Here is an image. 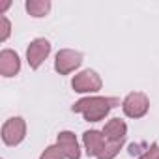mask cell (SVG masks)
I'll use <instances>...</instances> for the list:
<instances>
[{"mask_svg": "<svg viewBox=\"0 0 159 159\" xmlns=\"http://www.w3.org/2000/svg\"><path fill=\"white\" fill-rule=\"evenodd\" d=\"M120 105L118 98H103V96H88L79 99L73 105V112L83 114V118L86 122H99L103 120L114 107Z\"/></svg>", "mask_w": 159, "mask_h": 159, "instance_id": "1", "label": "cell"}, {"mask_svg": "<svg viewBox=\"0 0 159 159\" xmlns=\"http://www.w3.org/2000/svg\"><path fill=\"white\" fill-rule=\"evenodd\" d=\"M103 86V81L98 71L94 69H84L81 73H77L71 81V88L77 94H96Z\"/></svg>", "mask_w": 159, "mask_h": 159, "instance_id": "2", "label": "cell"}, {"mask_svg": "<svg viewBox=\"0 0 159 159\" xmlns=\"http://www.w3.org/2000/svg\"><path fill=\"white\" fill-rule=\"evenodd\" d=\"M122 109L124 114L129 118H142L146 116V112L150 111V99L144 92H131L124 98L122 101Z\"/></svg>", "mask_w": 159, "mask_h": 159, "instance_id": "3", "label": "cell"}, {"mask_svg": "<svg viewBox=\"0 0 159 159\" xmlns=\"http://www.w3.org/2000/svg\"><path fill=\"white\" fill-rule=\"evenodd\" d=\"M26 137V122L21 116H13L2 125V140L8 146H17Z\"/></svg>", "mask_w": 159, "mask_h": 159, "instance_id": "4", "label": "cell"}, {"mask_svg": "<svg viewBox=\"0 0 159 159\" xmlns=\"http://www.w3.org/2000/svg\"><path fill=\"white\" fill-rule=\"evenodd\" d=\"M81 64H83V52L73 49H62L54 56V69L60 75H69L77 67H81Z\"/></svg>", "mask_w": 159, "mask_h": 159, "instance_id": "5", "label": "cell"}, {"mask_svg": "<svg viewBox=\"0 0 159 159\" xmlns=\"http://www.w3.org/2000/svg\"><path fill=\"white\" fill-rule=\"evenodd\" d=\"M49 54H51V41L45 38H36L30 41L26 49V62L32 69H38L47 60Z\"/></svg>", "mask_w": 159, "mask_h": 159, "instance_id": "6", "label": "cell"}, {"mask_svg": "<svg viewBox=\"0 0 159 159\" xmlns=\"http://www.w3.org/2000/svg\"><path fill=\"white\" fill-rule=\"evenodd\" d=\"M83 144H84V150L88 153V157H99V153L103 152L105 144H107V139L103 135V131H98V129H90V131H84L83 133Z\"/></svg>", "mask_w": 159, "mask_h": 159, "instance_id": "7", "label": "cell"}, {"mask_svg": "<svg viewBox=\"0 0 159 159\" xmlns=\"http://www.w3.org/2000/svg\"><path fill=\"white\" fill-rule=\"evenodd\" d=\"M19 71H21L19 54L11 49H4L0 52V73H2V77L10 79V77H15Z\"/></svg>", "mask_w": 159, "mask_h": 159, "instance_id": "8", "label": "cell"}, {"mask_svg": "<svg viewBox=\"0 0 159 159\" xmlns=\"http://www.w3.org/2000/svg\"><path fill=\"white\" fill-rule=\"evenodd\" d=\"M56 144L64 150L67 159H81V146L75 137V133L71 131H60L56 137Z\"/></svg>", "mask_w": 159, "mask_h": 159, "instance_id": "9", "label": "cell"}, {"mask_svg": "<svg viewBox=\"0 0 159 159\" xmlns=\"http://www.w3.org/2000/svg\"><path fill=\"white\" fill-rule=\"evenodd\" d=\"M103 135L109 142H124L125 135H127V124L120 118H112L105 124Z\"/></svg>", "mask_w": 159, "mask_h": 159, "instance_id": "10", "label": "cell"}, {"mask_svg": "<svg viewBox=\"0 0 159 159\" xmlns=\"http://www.w3.org/2000/svg\"><path fill=\"white\" fill-rule=\"evenodd\" d=\"M51 6H52L51 0H26V4H25L28 15H32V17H36V19L45 17V15L51 11Z\"/></svg>", "mask_w": 159, "mask_h": 159, "instance_id": "11", "label": "cell"}, {"mask_svg": "<svg viewBox=\"0 0 159 159\" xmlns=\"http://www.w3.org/2000/svg\"><path fill=\"white\" fill-rule=\"evenodd\" d=\"M122 146H124V142H109L107 140V144H105V148H103V152L99 153L98 159H114L120 153Z\"/></svg>", "mask_w": 159, "mask_h": 159, "instance_id": "12", "label": "cell"}, {"mask_svg": "<svg viewBox=\"0 0 159 159\" xmlns=\"http://www.w3.org/2000/svg\"><path fill=\"white\" fill-rule=\"evenodd\" d=\"M39 159H67V157H66L64 150H62L58 144H52V146H47V148L41 152Z\"/></svg>", "mask_w": 159, "mask_h": 159, "instance_id": "13", "label": "cell"}, {"mask_svg": "<svg viewBox=\"0 0 159 159\" xmlns=\"http://www.w3.org/2000/svg\"><path fill=\"white\" fill-rule=\"evenodd\" d=\"M0 25H2V32H0V41H6V39L10 38V34H11V23H10V19H8L6 15H2V17H0Z\"/></svg>", "mask_w": 159, "mask_h": 159, "instance_id": "14", "label": "cell"}, {"mask_svg": "<svg viewBox=\"0 0 159 159\" xmlns=\"http://www.w3.org/2000/svg\"><path fill=\"white\" fill-rule=\"evenodd\" d=\"M157 157H159V144L153 142L152 146H148V148L144 150V153H142L139 159H157Z\"/></svg>", "mask_w": 159, "mask_h": 159, "instance_id": "15", "label": "cell"}, {"mask_svg": "<svg viewBox=\"0 0 159 159\" xmlns=\"http://www.w3.org/2000/svg\"><path fill=\"white\" fill-rule=\"evenodd\" d=\"M157 159H159V157H157Z\"/></svg>", "mask_w": 159, "mask_h": 159, "instance_id": "16", "label": "cell"}]
</instances>
